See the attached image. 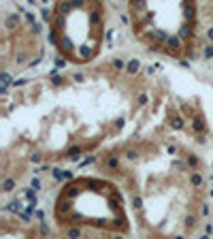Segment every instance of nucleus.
<instances>
[{"label":"nucleus","instance_id":"nucleus-1","mask_svg":"<svg viewBox=\"0 0 213 239\" xmlns=\"http://www.w3.org/2000/svg\"><path fill=\"white\" fill-rule=\"evenodd\" d=\"M53 222L73 231L113 235H130L132 231L120 186L96 175H77L60 188L53 201Z\"/></svg>","mask_w":213,"mask_h":239},{"label":"nucleus","instance_id":"nucleus-2","mask_svg":"<svg viewBox=\"0 0 213 239\" xmlns=\"http://www.w3.org/2000/svg\"><path fill=\"white\" fill-rule=\"evenodd\" d=\"M128 15L134 39L147 49L185 58L198 34V7L194 2H130Z\"/></svg>","mask_w":213,"mask_h":239},{"label":"nucleus","instance_id":"nucleus-3","mask_svg":"<svg viewBox=\"0 0 213 239\" xmlns=\"http://www.w3.org/2000/svg\"><path fill=\"white\" fill-rule=\"evenodd\" d=\"M109 11L102 2H56L49 9V39L70 64L94 62L107 39Z\"/></svg>","mask_w":213,"mask_h":239}]
</instances>
